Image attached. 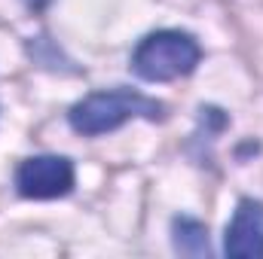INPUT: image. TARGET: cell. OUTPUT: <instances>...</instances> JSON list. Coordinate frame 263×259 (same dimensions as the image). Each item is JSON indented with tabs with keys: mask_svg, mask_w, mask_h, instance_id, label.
Masks as SVG:
<instances>
[{
	"mask_svg": "<svg viewBox=\"0 0 263 259\" xmlns=\"http://www.w3.org/2000/svg\"><path fill=\"white\" fill-rule=\"evenodd\" d=\"M223 250L233 259H263V204L260 201H239L233 223L227 226Z\"/></svg>",
	"mask_w": 263,
	"mask_h": 259,
	"instance_id": "cell-4",
	"label": "cell"
},
{
	"mask_svg": "<svg viewBox=\"0 0 263 259\" xmlns=\"http://www.w3.org/2000/svg\"><path fill=\"white\" fill-rule=\"evenodd\" d=\"M199 64V46L190 34L181 31H156L144 37L132 55V67L147 82H168L187 76Z\"/></svg>",
	"mask_w": 263,
	"mask_h": 259,
	"instance_id": "cell-2",
	"label": "cell"
},
{
	"mask_svg": "<svg viewBox=\"0 0 263 259\" xmlns=\"http://www.w3.org/2000/svg\"><path fill=\"white\" fill-rule=\"evenodd\" d=\"M15 186L25 198H62L73 189V165L65 156H34L15 171Z\"/></svg>",
	"mask_w": 263,
	"mask_h": 259,
	"instance_id": "cell-3",
	"label": "cell"
},
{
	"mask_svg": "<svg viewBox=\"0 0 263 259\" xmlns=\"http://www.w3.org/2000/svg\"><path fill=\"white\" fill-rule=\"evenodd\" d=\"M135 116L144 119H159L162 107L138 92L129 89H114V92H95L89 98H83L80 104L70 107V125L80 134H107V131L120 128L123 122H129Z\"/></svg>",
	"mask_w": 263,
	"mask_h": 259,
	"instance_id": "cell-1",
	"label": "cell"
},
{
	"mask_svg": "<svg viewBox=\"0 0 263 259\" xmlns=\"http://www.w3.org/2000/svg\"><path fill=\"white\" fill-rule=\"evenodd\" d=\"M175 247L184 256H208V232H205V226L190 220V217L175 220Z\"/></svg>",
	"mask_w": 263,
	"mask_h": 259,
	"instance_id": "cell-5",
	"label": "cell"
}]
</instances>
